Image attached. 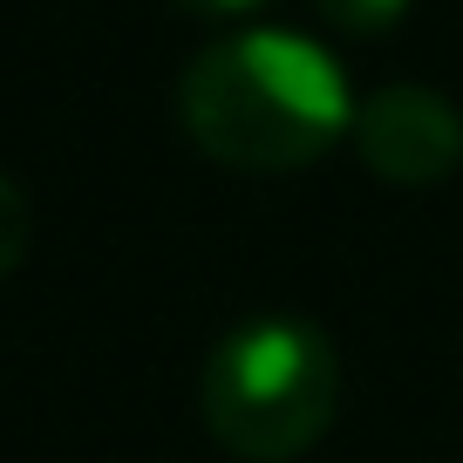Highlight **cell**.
I'll list each match as a JSON object with an SVG mask.
<instances>
[{
    "instance_id": "6da1fadb",
    "label": "cell",
    "mask_w": 463,
    "mask_h": 463,
    "mask_svg": "<svg viewBox=\"0 0 463 463\" xmlns=\"http://www.w3.org/2000/svg\"><path fill=\"white\" fill-rule=\"evenodd\" d=\"M177 123L225 171L279 177L327 157L354 123L347 69L300 28H239L177 75Z\"/></svg>"
},
{
    "instance_id": "7a4b0ae2",
    "label": "cell",
    "mask_w": 463,
    "mask_h": 463,
    "mask_svg": "<svg viewBox=\"0 0 463 463\" xmlns=\"http://www.w3.org/2000/svg\"><path fill=\"white\" fill-rule=\"evenodd\" d=\"M204 430L239 463H300L341 409V354L300 314H252L218 334L198 375Z\"/></svg>"
},
{
    "instance_id": "3957f363",
    "label": "cell",
    "mask_w": 463,
    "mask_h": 463,
    "mask_svg": "<svg viewBox=\"0 0 463 463\" xmlns=\"http://www.w3.org/2000/svg\"><path fill=\"white\" fill-rule=\"evenodd\" d=\"M347 144L368 177L395 191H430L463 164V109L430 82H382L375 96L354 102Z\"/></svg>"
},
{
    "instance_id": "277c9868",
    "label": "cell",
    "mask_w": 463,
    "mask_h": 463,
    "mask_svg": "<svg viewBox=\"0 0 463 463\" xmlns=\"http://www.w3.org/2000/svg\"><path fill=\"white\" fill-rule=\"evenodd\" d=\"M314 7L334 34H389V28H402V14L416 0H314Z\"/></svg>"
},
{
    "instance_id": "5b68a950",
    "label": "cell",
    "mask_w": 463,
    "mask_h": 463,
    "mask_svg": "<svg viewBox=\"0 0 463 463\" xmlns=\"http://www.w3.org/2000/svg\"><path fill=\"white\" fill-rule=\"evenodd\" d=\"M28 260V198L7 171H0V279Z\"/></svg>"
},
{
    "instance_id": "8992f818",
    "label": "cell",
    "mask_w": 463,
    "mask_h": 463,
    "mask_svg": "<svg viewBox=\"0 0 463 463\" xmlns=\"http://www.w3.org/2000/svg\"><path fill=\"white\" fill-rule=\"evenodd\" d=\"M184 14H204V21H246V14H260L266 0H177Z\"/></svg>"
}]
</instances>
